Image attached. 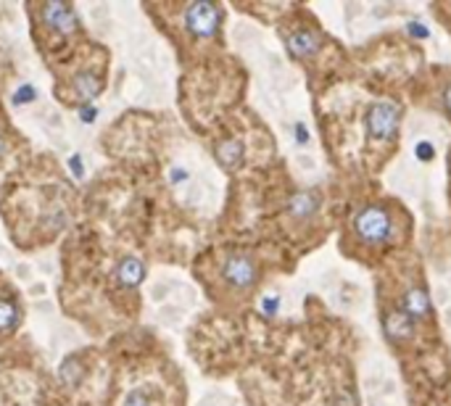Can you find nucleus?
<instances>
[{"instance_id": "1a4fd4ad", "label": "nucleus", "mask_w": 451, "mask_h": 406, "mask_svg": "<svg viewBox=\"0 0 451 406\" xmlns=\"http://www.w3.org/2000/svg\"><path fill=\"white\" fill-rule=\"evenodd\" d=\"M401 309L412 319H428V314H430V298H428V293L422 287H409L404 293V306Z\"/></svg>"}, {"instance_id": "9d476101", "label": "nucleus", "mask_w": 451, "mask_h": 406, "mask_svg": "<svg viewBox=\"0 0 451 406\" xmlns=\"http://www.w3.org/2000/svg\"><path fill=\"white\" fill-rule=\"evenodd\" d=\"M317 206H319V201H317L314 193H296L288 201V214L299 222H309L314 216Z\"/></svg>"}, {"instance_id": "0eeeda50", "label": "nucleus", "mask_w": 451, "mask_h": 406, "mask_svg": "<svg viewBox=\"0 0 451 406\" xmlns=\"http://www.w3.org/2000/svg\"><path fill=\"white\" fill-rule=\"evenodd\" d=\"M383 325H385V335L393 341H409L414 332V319L406 314L404 309H391Z\"/></svg>"}, {"instance_id": "9b49d317", "label": "nucleus", "mask_w": 451, "mask_h": 406, "mask_svg": "<svg viewBox=\"0 0 451 406\" xmlns=\"http://www.w3.org/2000/svg\"><path fill=\"white\" fill-rule=\"evenodd\" d=\"M217 161L225 169H235L243 161V145L238 140H227L217 148Z\"/></svg>"}, {"instance_id": "39448f33", "label": "nucleus", "mask_w": 451, "mask_h": 406, "mask_svg": "<svg viewBox=\"0 0 451 406\" xmlns=\"http://www.w3.org/2000/svg\"><path fill=\"white\" fill-rule=\"evenodd\" d=\"M401 119V111L399 105L393 103H375L367 114V127H370V135L375 140H388L396 135V127Z\"/></svg>"}, {"instance_id": "4468645a", "label": "nucleus", "mask_w": 451, "mask_h": 406, "mask_svg": "<svg viewBox=\"0 0 451 406\" xmlns=\"http://www.w3.org/2000/svg\"><path fill=\"white\" fill-rule=\"evenodd\" d=\"M417 156H420L422 161H430V159H433V148H430L428 143H420V145H417Z\"/></svg>"}, {"instance_id": "f257e3e1", "label": "nucleus", "mask_w": 451, "mask_h": 406, "mask_svg": "<svg viewBox=\"0 0 451 406\" xmlns=\"http://www.w3.org/2000/svg\"><path fill=\"white\" fill-rule=\"evenodd\" d=\"M354 232L361 243H370V245L388 241L393 232L391 214L380 206H367L354 216Z\"/></svg>"}, {"instance_id": "423d86ee", "label": "nucleus", "mask_w": 451, "mask_h": 406, "mask_svg": "<svg viewBox=\"0 0 451 406\" xmlns=\"http://www.w3.org/2000/svg\"><path fill=\"white\" fill-rule=\"evenodd\" d=\"M285 45H288V53H290L293 59L306 61V59H312L317 50L322 48V43H319V37H317L314 32L296 30V32H290V34H288Z\"/></svg>"}, {"instance_id": "6e6552de", "label": "nucleus", "mask_w": 451, "mask_h": 406, "mask_svg": "<svg viewBox=\"0 0 451 406\" xmlns=\"http://www.w3.org/2000/svg\"><path fill=\"white\" fill-rule=\"evenodd\" d=\"M72 90H74V103H85L103 90V77L95 74V72H82V74L74 77Z\"/></svg>"}, {"instance_id": "dca6fc26", "label": "nucleus", "mask_w": 451, "mask_h": 406, "mask_svg": "<svg viewBox=\"0 0 451 406\" xmlns=\"http://www.w3.org/2000/svg\"><path fill=\"white\" fill-rule=\"evenodd\" d=\"M443 103H446V108L451 111V85H449V90H446V95H443Z\"/></svg>"}, {"instance_id": "f8f14e48", "label": "nucleus", "mask_w": 451, "mask_h": 406, "mask_svg": "<svg viewBox=\"0 0 451 406\" xmlns=\"http://www.w3.org/2000/svg\"><path fill=\"white\" fill-rule=\"evenodd\" d=\"M117 274H119V280L124 285H137V283L143 280V264L137 261L135 256H130V258H124L119 264Z\"/></svg>"}, {"instance_id": "f03ea898", "label": "nucleus", "mask_w": 451, "mask_h": 406, "mask_svg": "<svg viewBox=\"0 0 451 406\" xmlns=\"http://www.w3.org/2000/svg\"><path fill=\"white\" fill-rule=\"evenodd\" d=\"M30 11H37V21H43L48 32H53L56 37H66L72 32L79 30V19H77L72 6L63 3H43V6H32Z\"/></svg>"}, {"instance_id": "7ed1b4c3", "label": "nucleus", "mask_w": 451, "mask_h": 406, "mask_svg": "<svg viewBox=\"0 0 451 406\" xmlns=\"http://www.w3.org/2000/svg\"><path fill=\"white\" fill-rule=\"evenodd\" d=\"M222 277L230 287L235 290H248L259 280V267L251 256L245 254H232L225 258L222 264Z\"/></svg>"}, {"instance_id": "20e7f679", "label": "nucleus", "mask_w": 451, "mask_h": 406, "mask_svg": "<svg viewBox=\"0 0 451 406\" xmlns=\"http://www.w3.org/2000/svg\"><path fill=\"white\" fill-rule=\"evenodd\" d=\"M182 19H185L188 32H193L196 37H211V34H217V30H219L222 14L211 3H193V6L185 8Z\"/></svg>"}, {"instance_id": "2eb2a0df", "label": "nucleus", "mask_w": 451, "mask_h": 406, "mask_svg": "<svg viewBox=\"0 0 451 406\" xmlns=\"http://www.w3.org/2000/svg\"><path fill=\"white\" fill-rule=\"evenodd\" d=\"M409 32H412V34H417V37H425V34H428L425 27H420V24H409Z\"/></svg>"}, {"instance_id": "ddd939ff", "label": "nucleus", "mask_w": 451, "mask_h": 406, "mask_svg": "<svg viewBox=\"0 0 451 406\" xmlns=\"http://www.w3.org/2000/svg\"><path fill=\"white\" fill-rule=\"evenodd\" d=\"M121 406H153V396H150L146 388H135L124 396Z\"/></svg>"}, {"instance_id": "f3484780", "label": "nucleus", "mask_w": 451, "mask_h": 406, "mask_svg": "<svg viewBox=\"0 0 451 406\" xmlns=\"http://www.w3.org/2000/svg\"><path fill=\"white\" fill-rule=\"evenodd\" d=\"M296 135H299V143H303V140H306V132H303V127H296Z\"/></svg>"}]
</instances>
